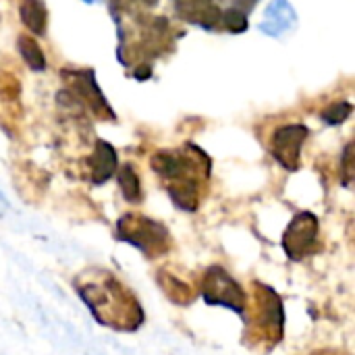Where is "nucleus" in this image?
<instances>
[{"label":"nucleus","instance_id":"7","mask_svg":"<svg viewBox=\"0 0 355 355\" xmlns=\"http://www.w3.org/2000/svg\"><path fill=\"white\" fill-rule=\"evenodd\" d=\"M308 139V127L304 125H285L272 133L270 150L277 162L287 171H297L302 160V146Z\"/></svg>","mask_w":355,"mask_h":355},{"label":"nucleus","instance_id":"9","mask_svg":"<svg viewBox=\"0 0 355 355\" xmlns=\"http://www.w3.org/2000/svg\"><path fill=\"white\" fill-rule=\"evenodd\" d=\"M295 21H297L295 8L287 0H272L268 4L266 12H264V19L260 23V29L266 35L279 37V35L291 31L295 27Z\"/></svg>","mask_w":355,"mask_h":355},{"label":"nucleus","instance_id":"10","mask_svg":"<svg viewBox=\"0 0 355 355\" xmlns=\"http://www.w3.org/2000/svg\"><path fill=\"white\" fill-rule=\"evenodd\" d=\"M19 12H21V21L23 25L35 33V35H42L46 31V21H48V15H46V8L40 0H21V6H19Z\"/></svg>","mask_w":355,"mask_h":355},{"label":"nucleus","instance_id":"4","mask_svg":"<svg viewBox=\"0 0 355 355\" xmlns=\"http://www.w3.org/2000/svg\"><path fill=\"white\" fill-rule=\"evenodd\" d=\"M116 237L139 250L146 258H160L173 248V235L164 223L135 212H127L119 218Z\"/></svg>","mask_w":355,"mask_h":355},{"label":"nucleus","instance_id":"12","mask_svg":"<svg viewBox=\"0 0 355 355\" xmlns=\"http://www.w3.org/2000/svg\"><path fill=\"white\" fill-rule=\"evenodd\" d=\"M119 187L127 202L137 204L141 200V181L133 164H123L119 171Z\"/></svg>","mask_w":355,"mask_h":355},{"label":"nucleus","instance_id":"5","mask_svg":"<svg viewBox=\"0 0 355 355\" xmlns=\"http://www.w3.org/2000/svg\"><path fill=\"white\" fill-rule=\"evenodd\" d=\"M200 293L208 306L227 308L239 316H243L248 306V293L235 281L223 266H210L202 281H200Z\"/></svg>","mask_w":355,"mask_h":355},{"label":"nucleus","instance_id":"2","mask_svg":"<svg viewBox=\"0 0 355 355\" xmlns=\"http://www.w3.org/2000/svg\"><path fill=\"white\" fill-rule=\"evenodd\" d=\"M152 168L179 210L196 212L210 179V158L193 144L181 150H162L152 156Z\"/></svg>","mask_w":355,"mask_h":355},{"label":"nucleus","instance_id":"17","mask_svg":"<svg viewBox=\"0 0 355 355\" xmlns=\"http://www.w3.org/2000/svg\"><path fill=\"white\" fill-rule=\"evenodd\" d=\"M312 355H341V354H335V352H318V354H312Z\"/></svg>","mask_w":355,"mask_h":355},{"label":"nucleus","instance_id":"13","mask_svg":"<svg viewBox=\"0 0 355 355\" xmlns=\"http://www.w3.org/2000/svg\"><path fill=\"white\" fill-rule=\"evenodd\" d=\"M19 52H21V56H23V60H25V64H27L29 69L42 71V69L46 67V58H44V54H42V50H40V44H37L33 37L21 35V37H19Z\"/></svg>","mask_w":355,"mask_h":355},{"label":"nucleus","instance_id":"8","mask_svg":"<svg viewBox=\"0 0 355 355\" xmlns=\"http://www.w3.org/2000/svg\"><path fill=\"white\" fill-rule=\"evenodd\" d=\"M119 166V160H116V152L114 148L104 141V139H98L96 146H94V152L92 156L87 158V171H89V181L94 185H102L106 183L114 171Z\"/></svg>","mask_w":355,"mask_h":355},{"label":"nucleus","instance_id":"16","mask_svg":"<svg viewBox=\"0 0 355 355\" xmlns=\"http://www.w3.org/2000/svg\"><path fill=\"white\" fill-rule=\"evenodd\" d=\"M6 210H8V202H6V200H4V196L0 193V218L6 214Z\"/></svg>","mask_w":355,"mask_h":355},{"label":"nucleus","instance_id":"15","mask_svg":"<svg viewBox=\"0 0 355 355\" xmlns=\"http://www.w3.org/2000/svg\"><path fill=\"white\" fill-rule=\"evenodd\" d=\"M352 177H354V173H352V144H349L343 152V183L349 185Z\"/></svg>","mask_w":355,"mask_h":355},{"label":"nucleus","instance_id":"3","mask_svg":"<svg viewBox=\"0 0 355 355\" xmlns=\"http://www.w3.org/2000/svg\"><path fill=\"white\" fill-rule=\"evenodd\" d=\"M252 302L248 297V306L243 312L245 320V341L252 343L254 349L270 352L275 349L285 333V308L279 293L262 283L252 285Z\"/></svg>","mask_w":355,"mask_h":355},{"label":"nucleus","instance_id":"14","mask_svg":"<svg viewBox=\"0 0 355 355\" xmlns=\"http://www.w3.org/2000/svg\"><path fill=\"white\" fill-rule=\"evenodd\" d=\"M349 114H352V104L339 102V104H333L331 108H327V110L322 112V119H324L329 125H341Z\"/></svg>","mask_w":355,"mask_h":355},{"label":"nucleus","instance_id":"6","mask_svg":"<svg viewBox=\"0 0 355 355\" xmlns=\"http://www.w3.org/2000/svg\"><path fill=\"white\" fill-rule=\"evenodd\" d=\"M320 220L312 212H300L291 218L283 235V250L289 260H304L320 252Z\"/></svg>","mask_w":355,"mask_h":355},{"label":"nucleus","instance_id":"1","mask_svg":"<svg viewBox=\"0 0 355 355\" xmlns=\"http://www.w3.org/2000/svg\"><path fill=\"white\" fill-rule=\"evenodd\" d=\"M77 293L92 316L108 329L133 333L144 324V310L135 293L108 270H92L75 281Z\"/></svg>","mask_w":355,"mask_h":355},{"label":"nucleus","instance_id":"11","mask_svg":"<svg viewBox=\"0 0 355 355\" xmlns=\"http://www.w3.org/2000/svg\"><path fill=\"white\" fill-rule=\"evenodd\" d=\"M158 283H160V287L164 289V293H166L175 304L185 306V304H191V302H193V289H191L187 283L179 281L177 277L162 272V275L158 277Z\"/></svg>","mask_w":355,"mask_h":355}]
</instances>
